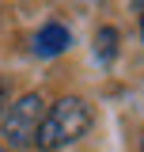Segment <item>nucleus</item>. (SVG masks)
<instances>
[{"label":"nucleus","mask_w":144,"mask_h":152,"mask_svg":"<svg viewBox=\"0 0 144 152\" xmlns=\"http://www.w3.org/2000/svg\"><path fill=\"white\" fill-rule=\"evenodd\" d=\"M0 152H15V148H8V145H0Z\"/></svg>","instance_id":"nucleus-6"},{"label":"nucleus","mask_w":144,"mask_h":152,"mask_svg":"<svg viewBox=\"0 0 144 152\" xmlns=\"http://www.w3.org/2000/svg\"><path fill=\"white\" fill-rule=\"evenodd\" d=\"M140 31H144V19H140Z\"/></svg>","instance_id":"nucleus-7"},{"label":"nucleus","mask_w":144,"mask_h":152,"mask_svg":"<svg viewBox=\"0 0 144 152\" xmlns=\"http://www.w3.org/2000/svg\"><path fill=\"white\" fill-rule=\"evenodd\" d=\"M118 42H121V34L114 31V27H103L99 34H95V53H99V61H114L118 57Z\"/></svg>","instance_id":"nucleus-4"},{"label":"nucleus","mask_w":144,"mask_h":152,"mask_svg":"<svg viewBox=\"0 0 144 152\" xmlns=\"http://www.w3.org/2000/svg\"><path fill=\"white\" fill-rule=\"evenodd\" d=\"M72 46V34H68V27H61V23H46L42 31L34 34V50L38 57H57V53H65Z\"/></svg>","instance_id":"nucleus-3"},{"label":"nucleus","mask_w":144,"mask_h":152,"mask_svg":"<svg viewBox=\"0 0 144 152\" xmlns=\"http://www.w3.org/2000/svg\"><path fill=\"white\" fill-rule=\"evenodd\" d=\"M87 129H91V107L80 95H65L53 107H46V118H42L38 137H34V148L38 152H61L68 145H76Z\"/></svg>","instance_id":"nucleus-1"},{"label":"nucleus","mask_w":144,"mask_h":152,"mask_svg":"<svg viewBox=\"0 0 144 152\" xmlns=\"http://www.w3.org/2000/svg\"><path fill=\"white\" fill-rule=\"evenodd\" d=\"M140 152H144V145H140Z\"/></svg>","instance_id":"nucleus-8"},{"label":"nucleus","mask_w":144,"mask_h":152,"mask_svg":"<svg viewBox=\"0 0 144 152\" xmlns=\"http://www.w3.org/2000/svg\"><path fill=\"white\" fill-rule=\"evenodd\" d=\"M4 99H8V88L0 84V110H4Z\"/></svg>","instance_id":"nucleus-5"},{"label":"nucleus","mask_w":144,"mask_h":152,"mask_svg":"<svg viewBox=\"0 0 144 152\" xmlns=\"http://www.w3.org/2000/svg\"><path fill=\"white\" fill-rule=\"evenodd\" d=\"M42 118H46V99H42L38 91L19 95L15 103L4 110V118H0V129H4L8 148H15V152H19V148H27V145H34Z\"/></svg>","instance_id":"nucleus-2"}]
</instances>
